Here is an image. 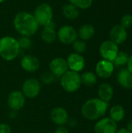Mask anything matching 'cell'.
<instances>
[{
  "instance_id": "6da1fadb",
  "label": "cell",
  "mask_w": 132,
  "mask_h": 133,
  "mask_svg": "<svg viewBox=\"0 0 132 133\" xmlns=\"http://www.w3.org/2000/svg\"><path fill=\"white\" fill-rule=\"evenodd\" d=\"M13 26L19 34L29 37L35 34L40 26L33 15L26 11L19 12L15 15Z\"/></svg>"
},
{
  "instance_id": "7a4b0ae2",
  "label": "cell",
  "mask_w": 132,
  "mask_h": 133,
  "mask_svg": "<svg viewBox=\"0 0 132 133\" xmlns=\"http://www.w3.org/2000/svg\"><path fill=\"white\" fill-rule=\"evenodd\" d=\"M107 108L108 103L103 101L100 98H93L83 104L81 112L85 118L94 121L101 118L107 113Z\"/></svg>"
},
{
  "instance_id": "3957f363",
  "label": "cell",
  "mask_w": 132,
  "mask_h": 133,
  "mask_svg": "<svg viewBox=\"0 0 132 133\" xmlns=\"http://www.w3.org/2000/svg\"><path fill=\"white\" fill-rule=\"evenodd\" d=\"M20 48L17 39L4 36L0 39V57L7 62L14 60L19 54Z\"/></svg>"
},
{
  "instance_id": "277c9868",
  "label": "cell",
  "mask_w": 132,
  "mask_h": 133,
  "mask_svg": "<svg viewBox=\"0 0 132 133\" xmlns=\"http://www.w3.org/2000/svg\"><path fill=\"white\" fill-rule=\"evenodd\" d=\"M60 84L62 89L68 93L76 92L82 86L81 75L79 72L68 69L60 77Z\"/></svg>"
},
{
  "instance_id": "5b68a950",
  "label": "cell",
  "mask_w": 132,
  "mask_h": 133,
  "mask_svg": "<svg viewBox=\"0 0 132 133\" xmlns=\"http://www.w3.org/2000/svg\"><path fill=\"white\" fill-rule=\"evenodd\" d=\"M33 15L39 26H44L53 21V9L52 7L47 2H42L37 5Z\"/></svg>"
},
{
  "instance_id": "8992f818",
  "label": "cell",
  "mask_w": 132,
  "mask_h": 133,
  "mask_svg": "<svg viewBox=\"0 0 132 133\" xmlns=\"http://www.w3.org/2000/svg\"><path fill=\"white\" fill-rule=\"evenodd\" d=\"M57 38L64 44H72L78 38V33L73 26L64 25L58 29Z\"/></svg>"
},
{
  "instance_id": "52a82bcc",
  "label": "cell",
  "mask_w": 132,
  "mask_h": 133,
  "mask_svg": "<svg viewBox=\"0 0 132 133\" xmlns=\"http://www.w3.org/2000/svg\"><path fill=\"white\" fill-rule=\"evenodd\" d=\"M41 86L38 79L30 78L24 81L22 86V93L26 98L33 99L37 97L40 92Z\"/></svg>"
},
{
  "instance_id": "ba28073f",
  "label": "cell",
  "mask_w": 132,
  "mask_h": 133,
  "mask_svg": "<svg viewBox=\"0 0 132 133\" xmlns=\"http://www.w3.org/2000/svg\"><path fill=\"white\" fill-rule=\"evenodd\" d=\"M118 52V45L111 41L110 40L103 41L100 46V54L103 59L113 62V61L117 55Z\"/></svg>"
},
{
  "instance_id": "9c48e42d",
  "label": "cell",
  "mask_w": 132,
  "mask_h": 133,
  "mask_svg": "<svg viewBox=\"0 0 132 133\" xmlns=\"http://www.w3.org/2000/svg\"><path fill=\"white\" fill-rule=\"evenodd\" d=\"M26 102V97L23 95V94L19 90H15L9 94L8 99H7V104L9 108L12 111H19L21 108H23Z\"/></svg>"
},
{
  "instance_id": "30bf717a",
  "label": "cell",
  "mask_w": 132,
  "mask_h": 133,
  "mask_svg": "<svg viewBox=\"0 0 132 133\" xmlns=\"http://www.w3.org/2000/svg\"><path fill=\"white\" fill-rule=\"evenodd\" d=\"M117 129V122L110 118H103L100 119L94 126L95 133H116Z\"/></svg>"
},
{
  "instance_id": "8fae6325",
  "label": "cell",
  "mask_w": 132,
  "mask_h": 133,
  "mask_svg": "<svg viewBox=\"0 0 132 133\" xmlns=\"http://www.w3.org/2000/svg\"><path fill=\"white\" fill-rule=\"evenodd\" d=\"M49 69L50 72L53 73L56 77H61L68 70L66 59L61 57L53 58L49 64Z\"/></svg>"
},
{
  "instance_id": "7c38bea8",
  "label": "cell",
  "mask_w": 132,
  "mask_h": 133,
  "mask_svg": "<svg viewBox=\"0 0 132 133\" xmlns=\"http://www.w3.org/2000/svg\"><path fill=\"white\" fill-rule=\"evenodd\" d=\"M96 75L102 79H107L110 77L114 70V65L112 62L102 59L96 65Z\"/></svg>"
},
{
  "instance_id": "4fadbf2b",
  "label": "cell",
  "mask_w": 132,
  "mask_h": 133,
  "mask_svg": "<svg viewBox=\"0 0 132 133\" xmlns=\"http://www.w3.org/2000/svg\"><path fill=\"white\" fill-rule=\"evenodd\" d=\"M66 61L69 70L79 72L85 67V59L83 56L80 54H77L75 52L71 53L68 56Z\"/></svg>"
},
{
  "instance_id": "5bb4252c",
  "label": "cell",
  "mask_w": 132,
  "mask_h": 133,
  "mask_svg": "<svg viewBox=\"0 0 132 133\" xmlns=\"http://www.w3.org/2000/svg\"><path fill=\"white\" fill-rule=\"evenodd\" d=\"M128 37L127 29L123 27L121 24H116L112 27L110 31V41L119 45L123 44Z\"/></svg>"
},
{
  "instance_id": "9a60e30c",
  "label": "cell",
  "mask_w": 132,
  "mask_h": 133,
  "mask_svg": "<svg viewBox=\"0 0 132 133\" xmlns=\"http://www.w3.org/2000/svg\"><path fill=\"white\" fill-rule=\"evenodd\" d=\"M51 119L57 125H65L68 122V114L62 107H56L51 111Z\"/></svg>"
},
{
  "instance_id": "2e32d148",
  "label": "cell",
  "mask_w": 132,
  "mask_h": 133,
  "mask_svg": "<svg viewBox=\"0 0 132 133\" xmlns=\"http://www.w3.org/2000/svg\"><path fill=\"white\" fill-rule=\"evenodd\" d=\"M20 65L26 72H34L40 68V61L33 55H26L21 59Z\"/></svg>"
},
{
  "instance_id": "e0dca14e",
  "label": "cell",
  "mask_w": 132,
  "mask_h": 133,
  "mask_svg": "<svg viewBox=\"0 0 132 133\" xmlns=\"http://www.w3.org/2000/svg\"><path fill=\"white\" fill-rule=\"evenodd\" d=\"M56 25L54 21L43 26L40 33L41 40L47 44H52L57 39V32L55 30Z\"/></svg>"
},
{
  "instance_id": "ac0fdd59",
  "label": "cell",
  "mask_w": 132,
  "mask_h": 133,
  "mask_svg": "<svg viewBox=\"0 0 132 133\" xmlns=\"http://www.w3.org/2000/svg\"><path fill=\"white\" fill-rule=\"evenodd\" d=\"M117 82L125 89L132 88V74L128 69H122L117 74Z\"/></svg>"
},
{
  "instance_id": "d6986e66",
  "label": "cell",
  "mask_w": 132,
  "mask_h": 133,
  "mask_svg": "<svg viewBox=\"0 0 132 133\" xmlns=\"http://www.w3.org/2000/svg\"><path fill=\"white\" fill-rule=\"evenodd\" d=\"M114 89L109 83H102L98 88V96L100 100L108 103L113 97Z\"/></svg>"
},
{
  "instance_id": "ffe728a7",
  "label": "cell",
  "mask_w": 132,
  "mask_h": 133,
  "mask_svg": "<svg viewBox=\"0 0 132 133\" xmlns=\"http://www.w3.org/2000/svg\"><path fill=\"white\" fill-rule=\"evenodd\" d=\"M62 14L68 20H75L79 16V9L71 3H66L62 7Z\"/></svg>"
},
{
  "instance_id": "44dd1931",
  "label": "cell",
  "mask_w": 132,
  "mask_h": 133,
  "mask_svg": "<svg viewBox=\"0 0 132 133\" xmlns=\"http://www.w3.org/2000/svg\"><path fill=\"white\" fill-rule=\"evenodd\" d=\"M78 37L84 41L90 40L95 34V28L93 25L86 23L79 27L78 30Z\"/></svg>"
},
{
  "instance_id": "7402d4cb",
  "label": "cell",
  "mask_w": 132,
  "mask_h": 133,
  "mask_svg": "<svg viewBox=\"0 0 132 133\" xmlns=\"http://www.w3.org/2000/svg\"><path fill=\"white\" fill-rule=\"evenodd\" d=\"M110 118L115 122H121L124 119L125 116V111L121 105H114L110 110Z\"/></svg>"
},
{
  "instance_id": "603a6c76",
  "label": "cell",
  "mask_w": 132,
  "mask_h": 133,
  "mask_svg": "<svg viewBox=\"0 0 132 133\" xmlns=\"http://www.w3.org/2000/svg\"><path fill=\"white\" fill-rule=\"evenodd\" d=\"M81 81L86 87H93L97 82V76L93 72H86L81 75Z\"/></svg>"
},
{
  "instance_id": "cb8c5ba5",
  "label": "cell",
  "mask_w": 132,
  "mask_h": 133,
  "mask_svg": "<svg viewBox=\"0 0 132 133\" xmlns=\"http://www.w3.org/2000/svg\"><path fill=\"white\" fill-rule=\"evenodd\" d=\"M128 59H129V55L127 52L119 51L115 59L113 61V64L114 65H116V66L124 65H127Z\"/></svg>"
},
{
  "instance_id": "d4e9b609",
  "label": "cell",
  "mask_w": 132,
  "mask_h": 133,
  "mask_svg": "<svg viewBox=\"0 0 132 133\" xmlns=\"http://www.w3.org/2000/svg\"><path fill=\"white\" fill-rule=\"evenodd\" d=\"M68 2L79 9H87L92 5L93 0H68Z\"/></svg>"
},
{
  "instance_id": "484cf974",
  "label": "cell",
  "mask_w": 132,
  "mask_h": 133,
  "mask_svg": "<svg viewBox=\"0 0 132 133\" xmlns=\"http://www.w3.org/2000/svg\"><path fill=\"white\" fill-rule=\"evenodd\" d=\"M87 48V45L86 43L82 41V40H76L73 44H72V49L74 51L75 53L77 54H80L82 55V53H84L86 51Z\"/></svg>"
},
{
  "instance_id": "4316f807",
  "label": "cell",
  "mask_w": 132,
  "mask_h": 133,
  "mask_svg": "<svg viewBox=\"0 0 132 133\" xmlns=\"http://www.w3.org/2000/svg\"><path fill=\"white\" fill-rule=\"evenodd\" d=\"M17 41H18L20 49L27 50V49L30 48V47L32 46V41L30 40V38L29 37L21 36Z\"/></svg>"
},
{
  "instance_id": "83f0119b",
  "label": "cell",
  "mask_w": 132,
  "mask_h": 133,
  "mask_svg": "<svg viewBox=\"0 0 132 133\" xmlns=\"http://www.w3.org/2000/svg\"><path fill=\"white\" fill-rule=\"evenodd\" d=\"M55 78H56V76L49 71V72H44L42 74L40 79H41V81H42L43 83H44V84H51L54 81Z\"/></svg>"
},
{
  "instance_id": "f1b7e54d",
  "label": "cell",
  "mask_w": 132,
  "mask_h": 133,
  "mask_svg": "<svg viewBox=\"0 0 132 133\" xmlns=\"http://www.w3.org/2000/svg\"><path fill=\"white\" fill-rule=\"evenodd\" d=\"M123 27L125 29L130 28L132 26V15L131 14H125L121 19V23Z\"/></svg>"
},
{
  "instance_id": "f546056e",
  "label": "cell",
  "mask_w": 132,
  "mask_h": 133,
  "mask_svg": "<svg viewBox=\"0 0 132 133\" xmlns=\"http://www.w3.org/2000/svg\"><path fill=\"white\" fill-rule=\"evenodd\" d=\"M12 130L9 125L5 123L0 124V133H11Z\"/></svg>"
},
{
  "instance_id": "4dcf8cb0",
  "label": "cell",
  "mask_w": 132,
  "mask_h": 133,
  "mask_svg": "<svg viewBox=\"0 0 132 133\" xmlns=\"http://www.w3.org/2000/svg\"><path fill=\"white\" fill-rule=\"evenodd\" d=\"M54 133H69V132L66 127H65L64 125H61L55 129Z\"/></svg>"
},
{
  "instance_id": "1f68e13d",
  "label": "cell",
  "mask_w": 132,
  "mask_h": 133,
  "mask_svg": "<svg viewBox=\"0 0 132 133\" xmlns=\"http://www.w3.org/2000/svg\"><path fill=\"white\" fill-rule=\"evenodd\" d=\"M127 65H128V68H127L128 70L132 74V55L129 56V59L127 63Z\"/></svg>"
},
{
  "instance_id": "d6a6232c",
  "label": "cell",
  "mask_w": 132,
  "mask_h": 133,
  "mask_svg": "<svg viewBox=\"0 0 132 133\" xmlns=\"http://www.w3.org/2000/svg\"><path fill=\"white\" fill-rule=\"evenodd\" d=\"M116 133H132V132L129 131L128 129H120V130L117 131Z\"/></svg>"
},
{
  "instance_id": "836d02e7",
  "label": "cell",
  "mask_w": 132,
  "mask_h": 133,
  "mask_svg": "<svg viewBox=\"0 0 132 133\" xmlns=\"http://www.w3.org/2000/svg\"><path fill=\"white\" fill-rule=\"evenodd\" d=\"M128 129L129 131L132 132V118L129 121V122L128 123Z\"/></svg>"
},
{
  "instance_id": "e575fe53",
  "label": "cell",
  "mask_w": 132,
  "mask_h": 133,
  "mask_svg": "<svg viewBox=\"0 0 132 133\" xmlns=\"http://www.w3.org/2000/svg\"><path fill=\"white\" fill-rule=\"evenodd\" d=\"M5 1H7V0H0V4H1V3H3V2H5Z\"/></svg>"
}]
</instances>
